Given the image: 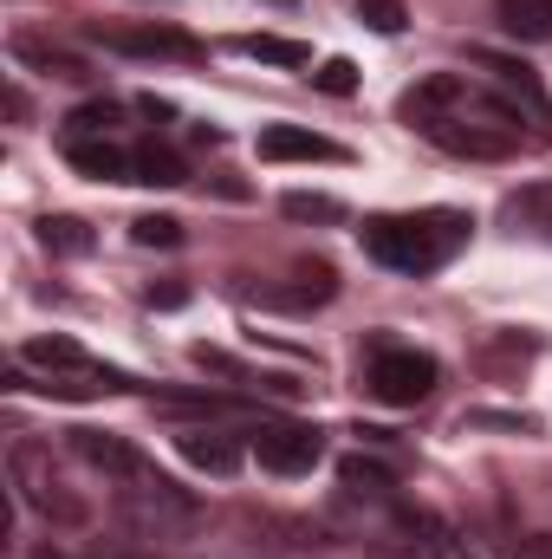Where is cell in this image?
<instances>
[{
	"mask_svg": "<svg viewBox=\"0 0 552 559\" xmlns=\"http://www.w3.org/2000/svg\"><path fill=\"white\" fill-rule=\"evenodd\" d=\"M404 118L448 156H475V163H501L527 143V111L494 92L488 79L468 72H429L422 85L404 92Z\"/></svg>",
	"mask_w": 552,
	"mask_h": 559,
	"instance_id": "cell-1",
	"label": "cell"
},
{
	"mask_svg": "<svg viewBox=\"0 0 552 559\" xmlns=\"http://www.w3.org/2000/svg\"><path fill=\"white\" fill-rule=\"evenodd\" d=\"M468 235H475V222H468L461 209L371 215V222L358 228L364 254H371L377 267H391V274H435V267H448V261L468 248Z\"/></svg>",
	"mask_w": 552,
	"mask_h": 559,
	"instance_id": "cell-2",
	"label": "cell"
},
{
	"mask_svg": "<svg viewBox=\"0 0 552 559\" xmlns=\"http://www.w3.org/2000/svg\"><path fill=\"white\" fill-rule=\"evenodd\" d=\"M118 514H124V527L143 534V540H176V534H189L202 521V501L189 488H176L169 475H156V462H149L143 475L118 481Z\"/></svg>",
	"mask_w": 552,
	"mask_h": 559,
	"instance_id": "cell-3",
	"label": "cell"
},
{
	"mask_svg": "<svg viewBox=\"0 0 552 559\" xmlns=\"http://www.w3.org/2000/svg\"><path fill=\"white\" fill-rule=\"evenodd\" d=\"M7 468H13V495H20V508L46 514V521H59V527H85V521H92V508L65 488V475H59V462H52L46 442L20 436V442L7 449Z\"/></svg>",
	"mask_w": 552,
	"mask_h": 559,
	"instance_id": "cell-4",
	"label": "cell"
},
{
	"mask_svg": "<svg viewBox=\"0 0 552 559\" xmlns=\"http://www.w3.org/2000/svg\"><path fill=\"white\" fill-rule=\"evenodd\" d=\"M435 378H442V365H435L429 352H416V345H397V338H377V345H371V365H364V391H371L377 404H391V411H416V404L435 391Z\"/></svg>",
	"mask_w": 552,
	"mask_h": 559,
	"instance_id": "cell-5",
	"label": "cell"
},
{
	"mask_svg": "<svg viewBox=\"0 0 552 559\" xmlns=\"http://www.w3.org/2000/svg\"><path fill=\"white\" fill-rule=\"evenodd\" d=\"M364 540L377 547L384 559H442V527L410 508V501H384V508H371V527H364Z\"/></svg>",
	"mask_w": 552,
	"mask_h": 559,
	"instance_id": "cell-6",
	"label": "cell"
},
{
	"mask_svg": "<svg viewBox=\"0 0 552 559\" xmlns=\"http://www.w3.org/2000/svg\"><path fill=\"white\" fill-rule=\"evenodd\" d=\"M92 39L105 46V52H124V59H182V66H195L208 46L195 39V33H182V26H169V20H131V26H92Z\"/></svg>",
	"mask_w": 552,
	"mask_h": 559,
	"instance_id": "cell-7",
	"label": "cell"
},
{
	"mask_svg": "<svg viewBox=\"0 0 552 559\" xmlns=\"http://www.w3.org/2000/svg\"><path fill=\"white\" fill-rule=\"evenodd\" d=\"M254 455L274 475H312L325 462V436L312 423H261L254 429Z\"/></svg>",
	"mask_w": 552,
	"mask_h": 559,
	"instance_id": "cell-8",
	"label": "cell"
},
{
	"mask_svg": "<svg viewBox=\"0 0 552 559\" xmlns=\"http://www.w3.org/2000/svg\"><path fill=\"white\" fill-rule=\"evenodd\" d=\"M65 442H72V455H79V462H92V468H98V475H111V481H131V475L149 468V455H143V449H131L124 436H105V429H72Z\"/></svg>",
	"mask_w": 552,
	"mask_h": 559,
	"instance_id": "cell-9",
	"label": "cell"
},
{
	"mask_svg": "<svg viewBox=\"0 0 552 559\" xmlns=\"http://www.w3.org/2000/svg\"><path fill=\"white\" fill-rule=\"evenodd\" d=\"M475 66H481V79L494 85V92H507L527 118H552L547 92H540V79H533V66H520V59H501V52H468Z\"/></svg>",
	"mask_w": 552,
	"mask_h": 559,
	"instance_id": "cell-10",
	"label": "cell"
},
{
	"mask_svg": "<svg viewBox=\"0 0 552 559\" xmlns=\"http://www.w3.org/2000/svg\"><path fill=\"white\" fill-rule=\"evenodd\" d=\"M261 163H345V143L319 138L305 124H267L261 131Z\"/></svg>",
	"mask_w": 552,
	"mask_h": 559,
	"instance_id": "cell-11",
	"label": "cell"
},
{
	"mask_svg": "<svg viewBox=\"0 0 552 559\" xmlns=\"http://www.w3.org/2000/svg\"><path fill=\"white\" fill-rule=\"evenodd\" d=\"M72 169H85L92 182H137V150H118L111 138H85V143H65Z\"/></svg>",
	"mask_w": 552,
	"mask_h": 559,
	"instance_id": "cell-12",
	"label": "cell"
},
{
	"mask_svg": "<svg viewBox=\"0 0 552 559\" xmlns=\"http://www.w3.org/2000/svg\"><path fill=\"white\" fill-rule=\"evenodd\" d=\"M338 488H345V501H364V508L404 501V495H397V475H391L384 462H371V455H345V462H338Z\"/></svg>",
	"mask_w": 552,
	"mask_h": 559,
	"instance_id": "cell-13",
	"label": "cell"
},
{
	"mask_svg": "<svg viewBox=\"0 0 552 559\" xmlns=\"http://www.w3.org/2000/svg\"><path fill=\"white\" fill-rule=\"evenodd\" d=\"M176 449H182V462H195V468H208V475H235V468H241V442L221 436V429H182Z\"/></svg>",
	"mask_w": 552,
	"mask_h": 559,
	"instance_id": "cell-14",
	"label": "cell"
},
{
	"mask_svg": "<svg viewBox=\"0 0 552 559\" xmlns=\"http://www.w3.org/2000/svg\"><path fill=\"white\" fill-rule=\"evenodd\" d=\"M13 59H20V66H33V72H46V79H92L79 52L46 46V39H33V33H13Z\"/></svg>",
	"mask_w": 552,
	"mask_h": 559,
	"instance_id": "cell-15",
	"label": "cell"
},
{
	"mask_svg": "<svg viewBox=\"0 0 552 559\" xmlns=\"http://www.w3.org/2000/svg\"><path fill=\"white\" fill-rule=\"evenodd\" d=\"M494 20L507 39H527V46L552 39V0H494Z\"/></svg>",
	"mask_w": 552,
	"mask_h": 559,
	"instance_id": "cell-16",
	"label": "cell"
},
{
	"mask_svg": "<svg viewBox=\"0 0 552 559\" xmlns=\"http://www.w3.org/2000/svg\"><path fill=\"white\" fill-rule=\"evenodd\" d=\"M20 365H39L46 378H65V371H85L92 358H85L79 338H59V332H52V338H26V345H20Z\"/></svg>",
	"mask_w": 552,
	"mask_h": 559,
	"instance_id": "cell-17",
	"label": "cell"
},
{
	"mask_svg": "<svg viewBox=\"0 0 552 559\" xmlns=\"http://www.w3.org/2000/svg\"><path fill=\"white\" fill-rule=\"evenodd\" d=\"M241 52H248V59H261V66H286V72L312 66V46H299V39H279V33H248V39H241Z\"/></svg>",
	"mask_w": 552,
	"mask_h": 559,
	"instance_id": "cell-18",
	"label": "cell"
},
{
	"mask_svg": "<svg viewBox=\"0 0 552 559\" xmlns=\"http://www.w3.org/2000/svg\"><path fill=\"white\" fill-rule=\"evenodd\" d=\"M507 222H514V228H533V235H547L552 241V182L520 189V195L507 202Z\"/></svg>",
	"mask_w": 552,
	"mask_h": 559,
	"instance_id": "cell-19",
	"label": "cell"
},
{
	"mask_svg": "<svg viewBox=\"0 0 552 559\" xmlns=\"http://www.w3.org/2000/svg\"><path fill=\"white\" fill-rule=\"evenodd\" d=\"M118 118H124V105H111V98H92V105H79V111L65 118V138H72V143L111 138V131H118Z\"/></svg>",
	"mask_w": 552,
	"mask_h": 559,
	"instance_id": "cell-20",
	"label": "cell"
},
{
	"mask_svg": "<svg viewBox=\"0 0 552 559\" xmlns=\"http://www.w3.org/2000/svg\"><path fill=\"white\" fill-rule=\"evenodd\" d=\"M137 182H149V189H176V182H189V169H182V156H176V150L143 143V150H137Z\"/></svg>",
	"mask_w": 552,
	"mask_h": 559,
	"instance_id": "cell-21",
	"label": "cell"
},
{
	"mask_svg": "<svg viewBox=\"0 0 552 559\" xmlns=\"http://www.w3.org/2000/svg\"><path fill=\"white\" fill-rule=\"evenodd\" d=\"M279 209H286V222H325V228L345 222V202L338 195H319V189H292Z\"/></svg>",
	"mask_w": 552,
	"mask_h": 559,
	"instance_id": "cell-22",
	"label": "cell"
},
{
	"mask_svg": "<svg viewBox=\"0 0 552 559\" xmlns=\"http://www.w3.org/2000/svg\"><path fill=\"white\" fill-rule=\"evenodd\" d=\"M39 241H46L52 254H92V228H85L79 215H46V222H39Z\"/></svg>",
	"mask_w": 552,
	"mask_h": 559,
	"instance_id": "cell-23",
	"label": "cell"
},
{
	"mask_svg": "<svg viewBox=\"0 0 552 559\" xmlns=\"http://www.w3.org/2000/svg\"><path fill=\"white\" fill-rule=\"evenodd\" d=\"M131 241L137 248H182V222L176 215H137L131 222Z\"/></svg>",
	"mask_w": 552,
	"mask_h": 559,
	"instance_id": "cell-24",
	"label": "cell"
},
{
	"mask_svg": "<svg viewBox=\"0 0 552 559\" xmlns=\"http://www.w3.org/2000/svg\"><path fill=\"white\" fill-rule=\"evenodd\" d=\"M358 20H364L371 33H384V39L410 26V13H404V0H358Z\"/></svg>",
	"mask_w": 552,
	"mask_h": 559,
	"instance_id": "cell-25",
	"label": "cell"
},
{
	"mask_svg": "<svg viewBox=\"0 0 552 559\" xmlns=\"http://www.w3.org/2000/svg\"><path fill=\"white\" fill-rule=\"evenodd\" d=\"M312 85L332 92V98H351V92H358V66H351V59H325V66L312 72Z\"/></svg>",
	"mask_w": 552,
	"mask_h": 559,
	"instance_id": "cell-26",
	"label": "cell"
},
{
	"mask_svg": "<svg viewBox=\"0 0 552 559\" xmlns=\"http://www.w3.org/2000/svg\"><path fill=\"white\" fill-rule=\"evenodd\" d=\"M514 559H552V534H533V540H520Z\"/></svg>",
	"mask_w": 552,
	"mask_h": 559,
	"instance_id": "cell-27",
	"label": "cell"
},
{
	"mask_svg": "<svg viewBox=\"0 0 552 559\" xmlns=\"http://www.w3.org/2000/svg\"><path fill=\"white\" fill-rule=\"evenodd\" d=\"M182 299H189V286H176V280L169 286H149V306H182Z\"/></svg>",
	"mask_w": 552,
	"mask_h": 559,
	"instance_id": "cell-28",
	"label": "cell"
},
{
	"mask_svg": "<svg viewBox=\"0 0 552 559\" xmlns=\"http://www.w3.org/2000/svg\"><path fill=\"white\" fill-rule=\"evenodd\" d=\"M267 7H299V0H267Z\"/></svg>",
	"mask_w": 552,
	"mask_h": 559,
	"instance_id": "cell-29",
	"label": "cell"
}]
</instances>
